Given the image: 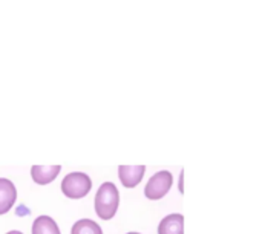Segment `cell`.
Instances as JSON below:
<instances>
[{
	"label": "cell",
	"instance_id": "cell-2",
	"mask_svg": "<svg viewBox=\"0 0 262 234\" xmlns=\"http://www.w3.org/2000/svg\"><path fill=\"white\" fill-rule=\"evenodd\" d=\"M92 189V181L86 173L74 172L64 176L61 181V192L66 198L80 199L84 198Z\"/></svg>",
	"mask_w": 262,
	"mask_h": 234
},
{
	"label": "cell",
	"instance_id": "cell-9",
	"mask_svg": "<svg viewBox=\"0 0 262 234\" xmlns=\"http://www.w3.org/2000/svg\"><path fill=\"white\" fill-rule=\"evenodd\" d=\"M71 234H103L100 225L91 219H81L74 224Z\"/></svg>",
	"mask_w": 262,
	"mask_h": 234
},
{
	"label": "cell",
	"instance_id": "cell-5",
	"mask_svg": "<svg viewBox=\"0 0 262 234\" xmlns=\"http://www.w3.org/2000/svg\"><path fill=\"white\" fill-rule=\"evenodd\" d=\"M17 190L9 179L0 178V215H5L15 204Z\"/></svg>",
	"mask_w": 262,
	"mask_h": 234
},
{
	"label": "cell",
	"instance_id": "cell-1",
	"mask_svg": "<svg viewBox=\"0 0 262 234\" xmlns=\"http://www.w3.org/2000/svg\"><path fill=\"white\" fill-rule=\"evenodd\" d=\"M120 204V193L112 182H104L95 196V212L98 218L109 221L115 216Z\"/></svg>",
	"mask_w": 262,
	"mask_h": 234
},
{
	"label": "cell",
	"instance_id": "cell-11",
	"mask_svg": "<svg viewBox=\"0 0 262 234\" xmlns=\"http://www.w3.org/2000/svg\"><path fill=\"white\" fill-rule=\"evenodd\" d=\"M127 234H140V233H127Z\"/></svg>",
	"mask_w": 262,
	"mask_h": 234
},
{
	"label": "cell",
	"instance_id": "cell-6",
	"mask_svg": "<svg viewBox=\"0 0 262 234\" xmlns=\"http://www.w3.org/2000/svg\"><path fill=\"white\" fill-rule=\"evenodd\" d=\"M60 170H61L60 166H49V167L32 166V167H31V176H32V179H34L35 184L46 185V184L52 182V181L58 176Z\"/></svg>",
	"mask_w": 262,
	"mask_h": 234
},
{
	"label": "cell",
	"instance_id": "cell-10",
	"mask_svg": "<svg viewBox=\"0 0 262 234\" xmlns=\"http://www.w3.org/2000/svg\"><path fill=\"white\" fill-rule=\"evenodd\" d=\"M6 234H23L21 231H9V233H6Z\"/></svg>",
	"mask_w": 262,
	"mask_h": 234
},
{
	"label": "cell",
	"instance_id": "cell-4",
	"mask_svg": "<svg viewBox=\"0 0 262 234\" xmlns=\"http://www.w3.org/2000/svg\"><path fill=\"white\" fill-rule=\"evenodd\" d=\"M144 172H146L144 166H120L118 178L126 189H134L141 182Z\"/></svg>",
	"mask_w": 262,
	"mask_h": 234
},
{
	"label": "cell",
	"instance_id": "cell-7",
	"mask_svg": "<svg viewBox=\"0 0 262 234\" xmlns=\"http://www.w3.org/2000/svg\"><path fill=\"white\" fill-rule=\"evenodd\" d=\"M158 234H184V218L181 215H169L160 222Z\"/></svg>",
	"mask_w": 262,
	"mask_h": 234
},
{
	"label": "cell",
	"instance_id": "cell-8",
	"mask_svg": "<svg viewBox=\"0 0 262 234\" xmlns=\"http://www.w3.org/2000/svg\"><path fill=\"white\" fill-rule=\"evenodd\" d=\"M32 234H60V230L52 218L40 216L32 224Z\"/></svg>",
	"mask_w": 262,
	"mask_h": 234
},
{
	"label": "cell",
	"instance_id": "cell-3",
	"mask_svg": "<svg viewBox=\"0 0 262 234\" xmlns=\"http://www.w3.org/2000/svg\"><path fill=\"white\" fill-rule=\"evenodd\" d=\"M172 182H173V176H172L170 172L161 170V172L155 173L149 179V182H147V185L144 189L146 198H149L152 201H158V199L164 198L167 195V192L170 190Z\"/></svg>",
	"mask_w": 262,
	"mask_h": 234
}]
</instances>
